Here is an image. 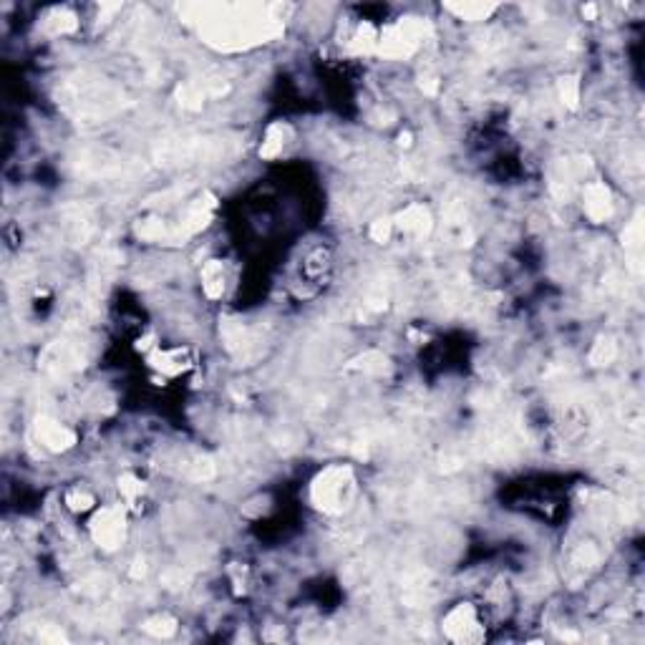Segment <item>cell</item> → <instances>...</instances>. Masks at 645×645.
Instances as JSON below:
<instances>
[{
  "label": "cell",
  "mask_w": 645,
  "mask_h": 645,
  "mask_svg": "<svg viewBox=\"0 0 645 645\" xmlns=\"http://www.w3.org/2000/svg\"><path fill=\"white\" fill-rule=\"evenodd\" d=\"M356 496V476L351 467H336L323 469L310 484V499L313 504L326 514H343Z\"/></svg>",
  "instance_id": "cell-1"
},
{
  "label": "cell",
  "mask_w": 645,
  "mask_h": 645,
  "mask_svg": "<svg viewBox=\"0 0 645 645\" xmlns=\"http://www.w3.org/2000/svg\"><path fill=\"white\" fill-rule=\"evenodd\" d=\"M424 33H426V26L421 21H416V18L398 21L393 26L383 28L378 33L375 53L386 55V58H406V55H411L421 46Z\"/></svg>",
  "instance_id": "cell-2"
},
{
  "label": "cell",
  "mask_w": 645,
  "mask_h": 645,
  "mask_svg": "<svg viewBox=\"0 0 645 645\" xmlns=\"http://www.w3.org/2000/svg\"><path fill=\"white\" fill-rule=\"evenodd\" d=\"M91 540L106 552H114L127 540V512L122 504H109L94 514L89 524Z\"/></svg>",
  "instance_id": "cell-3"
},
{
  "label": "cell",
  "mask_w": 645,
  "mask_h": 645,
  "mask_svg": "<svg viewBox=\"0 0 645 645\" xmlns=\"http://www.w3.org/2000/svg\"><path fill=\"white\" fill-rule=\"evenodd\" d=\"M442 630L454 643H479L484 638V625L479 620V612L469 602H462L454 610H449V615L442 623Z\"/></svg>",
  "instance_id": "cell-4"
},
{
  "label": "cell",
  "mask_w": 645,
  "mask_h": 645,
  "mask_svg": "<svg viewBox=\"0 0 645 645\" xmlns=\"http://www.w3.org/2000/svg\"><path fill=\"white\" fill-rule=\"evenodd\" d=\"M36 434H38V442L43 444L48 452L61 454L76 444V434L71 429H66L63 424L53 419H38L36 421Z\"/></svg>",
  "instance_id": "cell-5"
},
{
  "label": "cell",
  "mask_w": 645,
  "mask_h": 645,
  "mask_svg": "<svg viewBox=\"0 0 645 645\" xmlns=\"http://www.w3.org/2000/svg\"><path fill=\"white\" fill-rule=\"evenodd\" d=\"M582 199H585V215L590 217L592 222H605L610 220L612 215V194L610 189L605 187L602 182H590L587 187H585L582 192Z\"/></svg>",
  "instance_id": "cell-6"
},
{
  "label": "cell",
  "mask_w": 645,
  "mask_h": 645,
  "mask_svg": "<svg viewBox=\"0 0 645 645\" xmlns=\"http://www.w3.org/2000/svg\"><path fill=\"white\" fill-rule=\"evenodd\" d=\"M149 363L164 375H179L192 366L187 348H156L149 356Z\"/></svg>",
  "instance_id": "cell-7"
},
{
  "label": "cell",
  "mask_w": 645,
  "mask_h": 645,
  "mask_svg": "<svg viewBox=\"0 0 645 645\" xmlns=\"http://www.w3.org/2000/svg\"><path fill=\"white\" fill-rule=\"evenodd\" d=\"M393 227L408 232V235H416V238H424L426 232L431 230V215L424 204H411V207H406V210L396 217Z\"/></svg>",
  "instance_id": "cell-8"
},
{
  "label": "cell",
  "mask_w": 645,
  "mask_h": 645,
  "mask_svg": "<svg viewBox=\"0 0 645 645\" xmlns=\"http://www.w3.org/2000/svg\"><path fill=\"white\" fill-rule=\"evenodd\" d=\"M202 290L210 300L222 298V292H225V267H222L220 260H210L202 267Z\"/></svg>",
  "instance_id": "cell-9"
},
{
  "label": "cell",
  "mask_w": 645,
  "mask_h": 645,
  "mask_svg": "<svg viewBox=\"0 0 645 645\" xmlns=\"http://www.w3.org/2000/svg\"><path fill=\"white\" fill-rule=\"evenodd\" d=\"M287 139H290V127L287 124H272L265 132L262 146H260V156L262 159H275L282 149H285Z\"/></svg>",
  "instance_id": "cell-10"
},
{
  "label": "cell",
  "mask_w": 645,
  "mask_h": 645,
  "mask_svg": "<svg viewBox=\"0 0 645 645\" xmlns=\"http://www.w3.org/2000/svg\"><path fill=\"white\" fill-rule=\"evenodd\" d=\"M142 630L154 635V638H171V635L177 633V620L169 618V615H156V618L144 620Z\"/></svg>",
  "instance_id": "cell-11"
},
{
  "label": "cell",
  "mask_w": 645,
  "mask_h": 645,
  "mask_svg": "<svg viewBox=\"0 0 645 645\" xmlns=\"http://www.w3.org/2000/svg\"><path fill=\"white\" fill-rule=\"evenodd\" d=\"M119 491H122L124 502H127L129 507L137 509V502L142 499V494H144V481L139 479V476H134V474H122L119 476Z\"/></svg>",
  "instance_id": "cell-12"
},
{
  "label": "cell",
  "mask_w": 645,
  "mask_h": 645,
  "mask_svg": "<svg viewBox=\"0 0 645 645\" xmlns=\"http://www.w3.org/2000/svg\"><path fill=\"white\" fill-rule=\"evenodd\" d=\"M356 368L371 375H383L388 371V358L383 353H378V351H371V353H363L356 361Z\"/></svg>",
  "instance_id": "cell-13"
},
{
  "label": "cell",
  "mask_w": 645,
  "mask_h": 645,
  "mask_svg": "<svg viewBox=\"0 0 645 645\" xmlns=\"http://www.w3.org/2000/svg\"><path fill=\"white\" fill-rule=\"evenodd\" d=\"M560 99H563L565 106L570 109H577V101H580V83L575 76H565L560 78Z\"/></svg>",
  "instance_id": "cell-14"
},
{
  "label": "cell",
  "mask_w": 645,
  "mask_h": 645,
  "mask_svg": "<svg viewBox=\"0 0 645 645\" xmlns=\"http://www.w3.org/2000/svg\"><path fill=\"white\" fill-rule=\"evenodd\" d=\"M94 504H96V499L83 489H71L66 494V507L71 509V512H89Z\"/></svg>",
  "instance_id": "cell-15"
},
{
  "label": "cell",
  "mask_w": 645,
  "mask_h": 645,
  "mask_svg": "<svg viewBox=\"0 0 645 645\" xmlns=\"http://www.w3.org/2000/svg\"><path fill=\"white\" fill-rule=\"evenodd\" d=\"M612 358H615V343L607 341V338H600V341L595 343V348H592L590 361L595 366H607Z\"/></svg>",
  "instance_id": "cell-16"
},
{
  "label": "cell",
  "mask_w": 645,
  "mask_h": 645,
  "mask_svg": "<svg viewBox=\"0 0 645 645\" xmlns=\"http://www.w3.org/2000/svg\"><path fill=\"white\" fill-rule=\"evenodd\" d=\"M179 104H182L184 109L197 111V109H202V104H204V94L194 89V86H182V89H179Z\"/></svg>",
  "instance_id": "cell-17"
},
{
  "label": "cell",
  "mask_w": 645,
  "mask_h": 645,
  "mask_svg": "<svg viewBox=\"0 0 645 645\" xmlns=\"http://www.w3.org/2000/svg\"><path fill=\"white\" fill-rule=\"evenodd\" d=\"M137 232H139V238H144V240H161L166 235V227H164V222H159V220H146L137 227Z\"/></svg>",
  "instance_id": "cell-18"
},
{
  "label": "cell",
  "mask_w": 645,
  "mask_h": 645,
  "mask_svg": "<svg viewBox=\"0 0 645 645\" xmlns=\"http://www.w3.org/2000/svg\"><path fill=\"white\" fill-rule=\"evenodd\" d=\"M454 13H459L462 18H471V21H479L486 18L489 13H494V6H449Z\"/></svg>",
  "instance_id": "cell-19"
},
{
  "label": "cell",
  "mask_w": 645,
  "mask_h": 645,
  "mask_svg": "<svg viewBox=\"0 0 645 645\" xmlns=\"http://www.w3.org/2000/svg\"><path fill=\"white\" fill-rule=\"evenodd\" d=\"M623 240H625V247H628V250H635V252H638V250H640V242H643V225H640V220H635L630 227H625Z\"/></svg>",
  "instance_id": "cell-20"
},
{
  "label": "cell",
  "mask_w": 645,
  "mask_h": 645,
  "mask_svg": "<svg viewBox=\"0 0 645 645\" xmlns=\"http://www.w3.org/2000/svg\"><path fill=\"white\" fill-rule=\"evenodd\" d=\"M391 232H393V220H375L373 225H371V238H373L375 242H388Z\"/></svg>",
  "instance_id": "cell-21"
}]
</instances>
